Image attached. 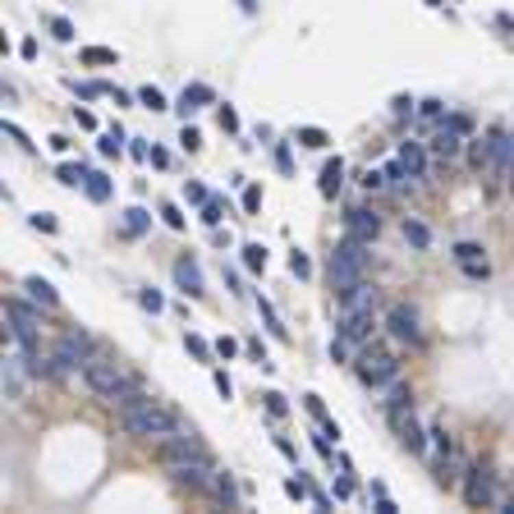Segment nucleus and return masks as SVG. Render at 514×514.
Listing matches in <instances>:
<instances>
[{"instance_id": "nucleus-39", "label": "nucleus", "mask_w": 514, "mask_h": 514, "mask_svg": "<svg viewBox=\"0 0 514 514\" xmlns=\"http://www.w3.org/2000/svg\"><path fill=\"white\" fill-rule=\"evenodd\" d=\"M138 303H143L147 313H161V308H166V299H161L156 289H143V294H138Z\"/></svg>"}, {"instance_id": "nucleus-26", "label": "nucleus", "mask_w": 514, "mask_h": 514, "mask_svg": "<svg viewBox=\"0 0 514 514\" xmlns=\"http://www.w3.org/2000/svg\"><path fill=\"white\" fill-rule=\"evenodd\" d=\"M221 221H225V202H221V197H207V202H202V225H221Z\"/></svg>"}, {"instance_id": "nucleus-11", "label": "nucleus", "mask_w": 514, "mask_h": 514, "mask_svg": "<svg viewBox=\"0 0 514 514\" xmlns=\"http://www.w3.org/2000/svg\"><path fill=\"white\" fill-rule=\"evenodd\" d=\"M28 377H32L28 354H5V367H0V386H5V400H23V391H28Z\"/></svg>"}, {"instance_id": "nucleus-3", "label": "nucleus", "mask_w": 514, "mask_h": 514, "mask_svg": "<svg viewBox=\"0 0 514 514\" xmlns=\"http://www.w3.org/2000/svg\"><path fill=\"white\" fill-rule=\"evenodd\" d=\"M367 262H372V253H367V239H354V234H345V239L335 243L331 262H326V276H331V289L340 294V289L358 285L367 271Z\"/></svg>"}, {"instance_id": "nucleus-33", "label": "nucleus", "mask_w": 514, "mask_h": 514, "mask_svg": "<svg viewBox=\"0 0 514 514\" xmlns=\"http://www.w3.org/2000/svg\"><path fill=\"white\" fill-rule=\"evenodd\" d=\"M97 147H101V156H120V147H124V134H120V129H106Z\"/></svg>"}, {"instance_id": "nucleus-10", "label": "nucleus", "mask_w": 514, "mask_h": 514, "mask_svg": "<svg viewBox=\"0 0 514 514\" xmlns=\"http://www.w3.org/2000/svg\"><path fill=\"white\" fill-rule=\"evenodd\" d=\"M386 331L400 340V345H423V317L408 308V303H395L386 313Z\"/></svg>"}, {"instance_id": "nucleus-24", "label": "nucleus", "mask_w": 514, "mask_h": 514, "mask_svg": "<svg viewBox=\"0 0 514 514\" xmlns=\"http://www.w3.org/2000/svg\"><path fill=\"white\" fill-rule=\"evenodd\" d=\"M83 188H88V197H92V202H106L115 184H110L106 175H88V184H83Z\"/></svg>"}, {"instance_id": "nucleus-27", "label": "nucleus", "mask_w": 514, "mask_h": 514, "mask_svg": "<svg viewBox=\"0 0 514 514\" xmlns=\"http://www.w3.org/2000/svg\"><path fill=\"white\" fill-rule=\"evenodd\" d=\"M56 175H60V184H88V175H92V170H88V166H78V161H64V166L56 170Z\"/></svg>"}, {"instance_id": "nucleus-48", "label": "nucleus", "mask_w": 514, "mask_h": 514, "mask_svg": "<svg viewBox=\"0 0 514 514\" xmlns=\"http://www.w3.org/2000/svg\"><path fill=\"white\" fill-rule=\"evenodd\" d=\"M303 404H308V413H313L317 423H326V408H321V400H317V395H303Z\"/></svg>"}, {"instance_id": "nucleus-43", "label": "nucleus", "mask_w": 514, "mask_h": 514, "mask_svg": "<svg viewBox=\"0 0 514 514\" xmlns=\"http://www.w3.org/2000/svg\"><path fill=\"white\" fill-rule=\"evenodd\" d=\"M257 207H262V188L248 184V188H243V212H257Z\"/></svg>"}, {"instance_id": "nucleus-13", "label": "nucleus", "mask_w": 514, "mask_h": 514, "mask_svg": "<svg viewBox=\"0 0 514 514\" xmlns=\"http://www.w3.org/2000/svg\"><path fill=\"white\" fill-rule=\"evenodd\" d=\"M372 326H377L372 308H358V313H340V335H345L349 345H367Z\"/></svg>"}, {"instance_id": "nucleus-28", "label": "nucleus", "mask_w": 514, "mask_h": 514, "mask_svg": "<svg viewBox=\"0 0 514 514\" xmlns=\"http://www.w3.org/2000/svg\"><path fill=\"white\" fill-rule=\"evenodd\" d=\"M243 267H248V271H262V267H267V248H262V243H243Z\"/></svg>"}, {"instance_id": "nucleus-7", "label": "nucleus", "mask_w": 514, "mask_h": 514, "mask_svg": "<svg viewBox=\"0 0 514 514\" xmlns=\"http://www.w3.org/2000/svg\"><path fill=\"white\" fill-rule=\"evenodd\" d=\"M354 372H358V381L363 386H391L395 377H400V363H395V354H386V349H363L358 354V363H354Z\"/></svg>"}, {"instance_id": "nucleus-47", "label": "nucleus", "mask_w": 514, "mask_h": 514, "mask_svg": "<svg viewBox=\"0 0 514 514\" xmlns=\"http://www.w3.org/2000/svg\"><path fill=\"white\" fill-rule=\"evenodd\" d=\"M161 216H166V225H170V230H184V216H180V207H170V202H166V207H161Z\"/></svg>"}, {"instance_id": "nucleus-41", "label": "nucleus", "mask_w": 514, "mask_h": 514, "mask_svg": "<svg viewBox=\"0 0 514 514\" xmlns=\"http://www.w3.org/2000/svg\"><path fill=\"white\" fill-rule=\"evenodd\" d=\"M500 180H505V193L514 197V134H510V156H505V175Z\"/></svg>"}, {"instance_id": "nucleus-54", "label": "nucleus", "mask_w": 514, "mask_h": 514, "mask_svg": "<svg viewBox=\"0 0 514 514\" xmlns=\"http://www.w3.org/2000/svg\"><path fill=\"white\" fill-rule=\"evenodd\" d=\"M216 391H221V395H225V400H230V395H234V386H230V377H225V372H216Z\"/></svg>"}, {"instance_id": "nucleus-18", "label": "nucleus", "mask_w": 514, "mask_h": 514, "mask_svg": "<svg viewBox=\"0 0 514 514\" xmlns=\"http://www.w3.org/2000/svg\"><path fill=\"white\" fill-rule=\"evenodd\" d=\"M381 408H386V418H395V413H408V408H413V391H408L404 381L395 377V381H391V395L381 400Z\"/></svg>"}, {"instance_id": "nucleus-49", "label": "nucleus", "mask_w": 514, "mask_h": 514, "mask_svg": "<svg viewBox=\"0 0 514 514\" xmlns=\"http://www.w3.org/2000/svg\"><path fill=\"white\" fill-rule=\"evenodd\" d=\"M234 354H239V345H234V340H216V358H234Z\"/></svg>"}, {"instance_id": "nucleus-25", "label": "nucleus", "mask_w": 514, "mask_h": 514, "mask_svg": "<svg viewBox=\"0 0 514 514\" xmlns=\"http://www.w3.org/2000/svg\"><path fill=\"white\" fill-rule=\"evenodd\" d=\"M404 239L413 243V248H427V243H432V230H427L423 221H404Z\"/></svg>"}, {"instance_id": "nucleus-5", "label": "nucleus", "mask_w": 514, "mask_h": 514, "mask_svg": "<svg viewBox=\"0 0 514 514\" xmlns=\"http://www.w3.org/2000/svg\"><path fill=\"white\" fill-rule=\"evenodd\" d=\"M129 381H134V372H124V363H115V358H97L92 354L88 367H83V386L92 395H101V400H115Z\"/></svg>"}, {"instance_id": "nucleus-56", "label": "nucleus", "mask_w": 514, "mask_h": 514, "mask_svg": "<svg viewBox=\"0 0 514 514\" xmlns=\"http://www.w3.org/2000/svg\"><path fill=\"white\" fill-rule=\"evenodd\" d=\"M184 193L193 197V202H207V188H202V184H184Z\"/></svg>"}, {"instance_id": "nucleus-35", "label": "nucleus", "mask_w": 514, "mask_h": 514, "mask_svg": "<svg viewBox=\"0 0 514 514\" xmlns=\"http://www.w3.org/2000/svg\"><path fill=\"white\" fill-rule=\"evenodd\" d=\"M432 441H437V459H445V454H454V441L445 427H432Z\"/></svg>"}, {"instance_id": "nucleus-23", "label": "nucleus", "mask_w": 514, "mask_h": 514, "mask_svg": "<svg viewBox=\"0 0 514 514\" xmlns=\"http://www.w3.org/2000/svg\"><path fill=\"white\" fill-rule=\"evenodd\" d=\"M147 225H151V216L143 212V207H129V212H124V234H129V239L147 234Z\"/></svg>"}, {"instance_id": "nucleus-37", "label": "nucleus", "mask_w": 514, "mask_h": 514, "mask_svg": "<svg viewBox=\"0 0 514 514\" xmlns=\"http://www.w3.org/2000/svg\"><path fill=\"white\" fill-rule=\"evenodd\" d=\"M257 308H262V321H267V326H271V335H276V340H285V326H280V321H276V308H271V303L262 299V303H257Z\"/></svg>"}, {"instance_id": "nucleus-14", "label": "nucleus", "mask_w": 514, "mask_h": 514, "mask_svg": "<svg viewBox=\"0 0 514 514\" xmlns=\"http://www.w3.org/2000/svg\"><path fill=\"white\" fill-rule=\"evenodd\" d=\"M345 230L354 234V239H367V243H372V239L381 234V216L367 212V207H354V212L345 216Z\"/></svg>"}, {"instance_id": "nucleus-8", "label": "nucleus", "mask_w": 514, "mask_h": 514, "mask_svg": "<svg viewBox=\"0 0 514 514\" xmlns=\"http://www.w3.org/2000/svg\"><path fill=\"white\" fill-rule=\"evenodd\" d=\"M505 156H510V134H487L469 147V166L482 175H505Z\"/></svg>"}, {"instance_id": "nucleus-36", "label": "nucleus", "mask_w": 514, "mask_h": 514, "mask_svg": "<svg viewBox=\"0 0 514 514\" xmlns=\"http://www.w3.org/2000/svg\"><path fill=\"white\" fill-rule=\"evenodd\" d=\"M51 37H56V42H74V23H69V19H51Z\"/></svg>"}, {"instance_id": "nucleus-31", "label": "nucleus", "mask_w": 514, "mask_h": 514, "mask_svg": "<svg viewBox=\"0 0 514 514\" xmlns=\"http://www.w3.org/2000/svg\"><path fill=\"white\" fill-rule=\"evenodd\" d=\"M115 60H120V56H115L110 46H88V51H83V64H115Z\"/></svg>"}, {"instance_id": "nucleus-12", "label": "nucleus", "mask_w": 514, "mask_h": 514, "mask_svg": "<svg viewBox=\"0 0 514 514\" xmlns=\"http://www.w3.org/2000/svg\"><path fill=\"white\" fill-rule=\"evenodd\" d=\"M391 427H395V437H400V445H404L408 454H427V437H432V432H423V427L413 423V408H408V413H395Z\"/></svg>"}, {"instance_id": "nucleus-6", "label": "nucleus", "mask_w": 514, "mask_h": 514, "mask_svg": "<svg viewBox=\"0 0 514 514\" xmlns=\"http://www.w3.org/2000/svg\"><path fill=\"white\" fill-rule=\"evenodd\" d=\"M5 321H10V335H14L19 349H37V335H42V313H37V303H23V299H10L5 303Z\"/></svg>"}, {"instance_id": "nucleus-15", "label": "nucleus", "mask_w": 514, "mask_h": 514, "mask_svg": "<svg viewBox=\"0 0 514 514\" xmlns=\"http://www.w3.org/2000/svg\"><path fill=\"white\" fill-rule=\"evenodd\" d=\"M175 280H180V289L188 294V299H202V294H207V285H202V271H197L193 257H180V262H175Z\"/></svg>"}, {"instance_id": "nucleus-21", "label": "nucleus", "mask_w": 514, "mask_h": 514, "mask_svg": "<svg viewBox=\"0 0 514 514\" xmlns=\"http://www.w3.org/2000/svg\"><path fill=\"white\" fill-rule=\"evenodd\" d=\"M400 161L408 166V175H413V180H423V175H427V151L418 147V143H404V147H400Z\"/></svg>"}, {"instance_id": "nucleus-4", "label": "nucleus", "mask_w": 514, "mask_h": 514, "mask_svg": "<svg viewBox=\"0 0 514 514\" xmlns=\"http://www.w3.org/2000/svg\"><path fill=\"white\" fill-rule=\"evenodd\" d=\"M88 358H92V335L69 326V331L56 340V349H51V381H64V377H74V372L83 377Z\"/></svg>"}, {"instance_id": "nucleus-58", "label": "nucleus", "mask_w": 514, "mask_h": 514, "mask_svg": "<svg viewBox=\"0 0 514 514\" xmlns=\"http://www.w3.org/2000/svg\"><path fill=\"white\" fill-rule=\"evenodd\" d=\"M335 496L349 500V496H354V482H349V478H340V482H335Z\"/></svg>"}, {"instance_id": "nucleus-53", "label": "nucleus", "mask_w": 514, "mask_h": 514, "mask_svg": "<svg viewBox=\"0 0 514 514\" xmlns=\"http://www.w3.org/2000/svg\"><path fill=\"white\" fill-rule=\"evenodd\" d=\"M423 115H427V120H441V115H445V106H441V101H423Z\"/></svg>"}, {"instance_id": "nucleus-17", "label": "nucleus", "mask_w": 514, "mask_h": 514, "mask_svg": "<svg viewBox=\"0 0 514 514\" xmlns=\"http://www.w3.org/2000/svg\"><path fill=\"white\" fill-rule=\"evenodd\" d=\"M23 294H28L37 308H60V294H56V285H51V280H42V276H28V280H23Z\"/></svg>"}, {"instance_id": "nucleus-44", "label": "nucleus", "mask_w": 514, "mask_h": 514, "mask_svg": "<svg viewBox=\"0 0 514 514\" xmlns=\"http://www.w3.org/2000/svg\"><path fill=\"white\" fill-rule=\"evenodd\" d=\"M180 147H184V151H197V147H202V134H197V129H184V134H180Z\"/></svg>"}, {"instance_id": "nucleus-50", "label": "nucleus", "mask_w": 514, "mask_h": 514, "mask_svg": "<svg viewBox=\"0 0 514 514\" xmlns=\"http://www.w3.org/2000/svg\"><path fill=\"white\" fill-rule=\"evenodd\" d=\"M221 129H230V134L239 129V115H234V110H230V106H221Z\"/></svg>"}, {"instance_id": "nucleus-29", "label": "nucleus", "mask_w": 514, "mask_h": 514, "mask_svg": "<svg viewBox=\"0 0 514 514\" xmlns=\"http://www.w3.org/2000/svg\"><path fill=\"white\" fill-rule=\"evenodd\" d=\"M454 262H459V267H464V262H487V257H482V243H469V239L454 243Z\"/></svg>"}, {"instance_id": "nucleus-2", "label": "nucleus", "mask_w": 514, "mask_h": 514, "mask_svg": "<svg viewBox=\"0 0 514 514\" xmlns=\"http://www.w3.org/2000/svg\"><path fill=\"white\" fill-rule=\"evenodd\" d=\"M120 427H124V437H138V441H170L175 432H184L180 413H175L170 404H161V400L120 413Z\"/></svg>"}, {"instance_id": "nucleus-46", "label": "nucleus", "mask_w": 514, "mask_h": 514, "mask_svg": "<svg viewBox=\"0 0 514 514\" xmlns=\"http://www.w3.org/2000/svg\"><path fill=\"white\" fill-rule=\"evenodd\" d=\"M464 276H473V280H487V276H491V267H487V262H464Z\"/></svg>"}, {"instance_id": "nucleus-42", "label": "nucleus", "mask_w": 514, "mask_h": 514, "mask_svg": "<svg viewBox=\"0 0 514 514\" xmlns=\"http://www.w3.org/2000/svg\"><path fill=\"white\" fill-rule=\"evenodd\" d=\"M285 496H289V500H303V496H313V491H308V482H303V478H289V482H285Z\"/></svg>"}, {"instance_id": "nucleus-51", "label": "nucleus", "mask_w": 514, "mask_h": 514, "mask_svg": "<svg viewBox=\"0 0 514 514\" xmlns=\"http://www.w3.org/2000/svg\"><path fill=\"white\" fill-rule=\"evenodd\" d=\"M248 354H253L262 367H271V363H267V349H262V340H248Z\"/></svg>"}, {"instance_id": "nucleus-20", "label": "nucleus", "mask_w": 514, "mask_h": 514, "mask_svg": "<svg viewBox=\"0 0 514 514\" xmlns=\"http://www.w3.org/2000/svg\"><path fill=\"white\" fill-rule=\"evenodd\" d=\"M340 184H345V161L335 156V161L321 166V197H335V193H340Z\"/></svg>"}, {"instance_id": "nucleus-52", "label": "nucleus", "mask_w": 514, "mask_h": 514, "mask_svg": "<svg viewBox=\"0 0 514 514\" xmlns=\"http://www.w3.org/2000/svg\"><path fill=\"white\" fill-rule=\"evenodd\" d=\"M32 225H37V230H46V234H51V230H56V216H46V212H37V216H32Z\"/></svg>"}, {"instance_id": "nucleus-1", "label": "nucleus", "mask_w": 514, "mask_h": 514, "mask_svg": "<svg viewBox=\"0 0 514 514\" xmlns=\"http://www.w3.org/2000/svg\"><path fill=\"white\" fill-rule=\"evenodd\" d=\"M161 454H166V469L180 487H188V491H212L221 469H216V459L207 454V445H202L188 427L175 432L170 441H161Z\"/></svg>"}, {"instance_id": "nucleus-60", "label": "nucleus", "mask_w": 514, "mask_h": 514, "mask_svg": "<svg viewBox=\"0 0 514 514\" xmlns=\"http://www.w3.org/2000/svg\"><path fill=\"white\" fill-rule=\"evenodd\" d=\"M500 505H505V514H514V496H505V500H500Z\"/></svg>"}, {"instance_id": "nucleus-9", "label": "nucleus", "mask_w": 514, "mask_h": 514, "mask_svg": "<svg viewBox=\"0 0 514 514\" xmlns=\"http://www.w3.org/2000/svg\"><path fill=\"white\" fill-rule=\"evenodd\" d=\"M464 505H469V510L496 505V473L487 469V464H473V469L464 473Z\"/></svg>"}, {"instance_id": "nucleus-32", "label": "nucleus", "mask_w": 514, "mask_h": 514, "mask_svg": "<svg viewBox=\"0 0 514 514\" xmlns=\"http://www.w3.org/2000/svg\"><path fill=\"white\" fill-rule=\"evenodd\" d=\"M138 101H143L147 110H166V92H161V88H151V83H147V88H138Z\"/></svg>"}, {"instance_id": "nucleus-55", "label": "nucleus", "mask_w": 514, "mask_h": 514, "mask_svg": "<svg viewBox=\"0 0 514 514\" xmlns=\"http://www.w3.org/2000/svg\"><path fill=\"white\" fill-rule=\"evenodd\" d=\"M395 115H400V120H404V115H413V101H408V97H395Z\"/></svg>"}, {"instance_id": "nucleus-34", "label": "nucleus", "mask_w": 514, "mask_h": 514, "mask_svg": "<svg viewBox=\"0 0 514 514\" xmlns=\"http://www.w3.org/2000/svg\"><path fill=\"white\" fill-rule=\"evenodd\" d=\"M299 143L303 147H326V143H331V138H326V129H313V124H308V129H299Z\"/></svg>"}, {"instance_id": "nucleus-38", "label": "nucleus", "mask_w": 514, "mask_h": 514, "mask_svg": "<svg viewBox=\"0 0 514 514\" xmlns=\"http://www.w3.org/2000/svg\"><path fill=\"white\" fill-rule=\"evenodd\" d=\"M386 184H391V180H386V170H367V175H363V188H367V193H381Z\"/></svg>"}, {"instance_id": "nucleus-19", "label": "nucleus", "mask_w": 514, "mask_h": 514, "mask_svg": "<svg viewBox=\"0 0 514 514\" xmlns=\"http://www.w3.org/2000/svg\"><path fill=\"white\" fill-rule=\"evenodd\" d=\"M207 496H216L225 510H239V482H234V473H216V482Z\"/></svg>"}, {"instance_id": "nucleus-16", "label": "nucleus", "mask_w": 514, "mask_h": 514, "mask_svg": "<svg viewBox=\"0 0 514 514\" xmlns=\"http://www.w3.org/2000/svg\"><path fill=\"white\" fill-rule=\"evenodd\" d=\"M372 303H377V289L367 285V280L340 289V313H358V308H372Z\"/></svg>"}, {"instance_id": "nucleus-57", "label": "nucleus", "mask_w": 514, "mask_h": 514, "mask_svg": "<svg viewBox=\"0 0 514 514\" xmlns=\"http://www.w3.org/2000/svg\"><path fill=\"white\" fill-rule=\"evenodd\" d=\"M276 166H280V170H294V161H289V147H276Z\"/></svg>"}, {"instance_id": "nucleus-40", "label": "nucleus", "mask_w": 514, "mask_h": 514, "mask_svg": "<svg viewBox=\"0 0 514 514\" xmlns=\"http://www.w3.org/2000/svg\"><path fill=\"white\" fill-rule=\"evenodd\" d=\"M289 271L299 276V280H308V276H313V262H308L303 253H294V257H289Z\"/></svg>"}, {"instance_id": "nucleus-30", "label": "nucleus", "mask_w": 514, "mask_h": 514, "mask_svg": "<svg viewBox=\"0 0 514 514\" xmlns=\"http://www.w3.org/2000/svg\"><path fill=\"white\" fill-rule=\"evenodd\" d=\"M184 345H188V354H193V358H202V363H212L216 345H207V340H202V335H184Z\"/></svg>"}, {"instance_id": "nucleus-45", "label": "nucleus", "mask_w": 514, "mask_h": 514, "mask_svg": "<svg viewBox=\"0 0 514 514\" xmlns=\"http://www.w3.org/2000/svg\"><path fill=\"white\" fill-rule=\"evenodd\" d=\"M267 413H271V418H285V395H267Z\"/></svg>"}, {"instance_id": "nucleus-59", "label": "nucleus", "mask_w": 514, "mask_h": 514, "mask_svg": "<svg viewBox=\"0 0 514 514\" xmlns=\"http://www.w3.org/2000/svg\"><path fill=\"white\" fill-rule=\"evenodd\" d=\"M239 10H243V14H253V10H257V0H239Z\"/></svg>"}, {"instance_id": "nucleus-22", "label": "nucleus", "mask_w": 514, "mask_h": 514, "mask_svg": "<svg viewBox=\"0 0 514 514\" xmlns=\"http://www.w3.org/2000/svg\"><path fill=\"white\" fill-rule=\"evenodd\" d=\"M207 101H212V88H207V83H188V88H184V97H180V110L188 115V110L207 106Z\"/></svg>"}]
</instances>
